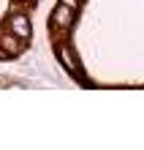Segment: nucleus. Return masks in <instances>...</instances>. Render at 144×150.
<instances>
[{
    "label": "nucleus",
    "mask_w": 144,
    "mask_h": 150,
    "mask_svg": "<svg viewBox=\"0 0 144 150\" xmlns=\"http://www.w3.org/2000/svg\"><path fill=\"white\" fill-rule=\"evenodd\" d=\"M74 11H76V0H60L52 11V19L60 30H68L71 22H74Z\"/></svg>",
    "instance_id": "obj_1"
},
{
    "label": "nucleus",
    "mask_w": 144,
    "mask_h": 150,
    "mask_svg": "<svg viewBox=\"0 0 144 150\" xmlns=\"http://www.w3.org/2000/svg\"><path fill=\"white\" fill-rule=\"evenodd\" d=\"M11 30H14L22 41H27V38H30V22H27V16L14 14V16H11Z\"/></svg>",
    "instance_id": "obj_2"
},
{
    "label": "nucleus",
    "mask_w": 144,
    "mask_h": 150,
    "mask_svg": "<svg viewBox=\"0 0 144 150\" xmlns=\"http://www.w3.org/2000/svg\"><path fill=\"white\" fill-rule=\"evenodd\" d=\"M0 47H3V55H19L22 52V38L16 36V33L14 36L6 33V36H0Z\"/></svg>",
    "instance_id": "obj_3"
},
{
    "label": "nucleus",
    "mask_w": 144,
    "mask_h": 150,
    "mask_svg": "<svg viewBox=\"0 0 144 150\" xmlns=\"http://www.w3.org/2000/svg\"><path fill=\"white\" fill-rule=\"evenodd\" d=\"M60 60H63V66H65V68H68V71H74V74L79 71V66H76V60H74V57H71V52H68L65 47H60Z\"/></svg>",
    "instance_id": "obj_4"
}]
</instances>
